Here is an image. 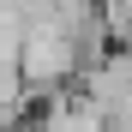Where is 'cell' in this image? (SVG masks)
Segmentation results:
<instances>
[{
  "instance_id": "obj_1",
  "label": "cell",
  "mask_w": 132,
  "mask_h": 132,
  "mask_svg": "<svg viewBox=\"0 0 132 132\" xmlns=\"http://www.w3.org/2000/svg\"><path fill=\"white\" fill-rule=\"evenodd\" d=\"M18 66H24V84H30L36 96H54V90H66V84H78L84 48H78L60 24H30V30H24V54H18Z\"/></svg>"
}]
</instances>
